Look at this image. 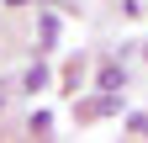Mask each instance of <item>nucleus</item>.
Returning <instances> with one entry per match:
<instances>
[{
    "label": "nucleus",
    "instance_id": "f03ea898",
    "mask_svg": "<svg viewBox=\"0 0 148 143\" xmlns=\"http://www.w3.org/2000/svg\"><path fill=\"white\" fill-rule=\"evenodd\" d=\"M116 85H122V69L106 64V69H101V90H116Z\"/></svg>",
    "mask_w": 148,
    "mask_h": 143
},
{
    "label": "nucleus",
    "instance_id": "f257e3e1",
    "mask_svg": "<svg viewBox=\"0 0 148 143\" xmlns=\"http://www.w3.org/2000/svg\"><path fill=\"white\" fill-rule=\"evenodd\" d=\"M42 85H48V64H32L21 74V90H42Z\"/></svg>",
    "mask_w": 148,
    "mask_h": 143
},
{
    "label": "nucleus",
    "instance_id": "20e7f679",
    "mask_svg": "<svg viewBox=\"0 0 148 143\" xmlns=\"http://www.w3.org/2000/svg\"><path fill=\"white\" fill-rule=\"evenodd\" d=\"M0 106H5V85H0Z\"/></svg>",
    "mask_w": 148,
    "mask_h": 143
},
{
    "label": "nucleus",
    "instance_id": "7ed1b4c3",
    "mask_svg": "<svg viewBox=\"0 0 148 143\" xmlns=\"http://www.w3.org/2000/svg\"><path fill=\"white\" fill-rule=\"evenodd\" d=\"M127 127H132L138 138H148V117H132V122H127Z\"/></svg>",
    "mask_w": 148,
    "mask_h": 143
}]
</instances>
